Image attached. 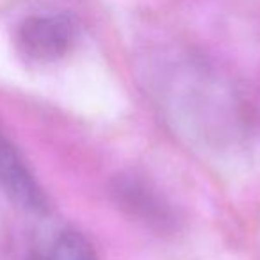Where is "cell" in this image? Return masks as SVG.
Returning a JSON list of instances; mask_svg holds the SVG:
<instances>
[{"mask_svg": "<svg viewBox=\"0 0 260 260\" xmlns=\"http://www.w3.org/2000/svg\"><path fill=\"white\" fill-rule=\"evenodd\" d=\"M79 29L72 16L62 13H41L27 16L16 30V50L34 64H52L73 50Z\"/></svg>", "mask_w": 260, "mask_h": 260, "instance_id": "cell-1", "label": "cell"}, {"mask_svg": "<svg viewBox=\"0 0 260 260\" xmlns=\"http://www.w3.org/2000/svg\"><path fill=\"white\" fill-rule=\"evenodd\" d=\"M0 189L22 209L47 212V196L27 162L11 141L0 130Z\"/></svg>", "mask_w": 260, "mask_h": 260, "instance_id": "cell-2", "label": "cell"}, {"mask_svg": "<svg viewBox=\"0 0 260 260\" xmlns=\"http://www.w3.org/2000/svg\"><path fill=\"white\" fill-rule=\"evenodd\" d=\"M47 260H98V256L82 234L68 230L55 239Z\"/></svg>", "mask_w": 260, "mask_h": 260, "instance_id": "cell-3", "label": "cell"}]
</instances>
